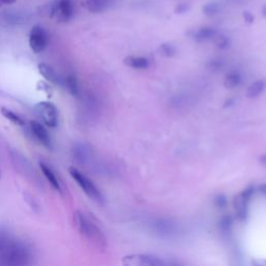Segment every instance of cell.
I'll return each mask as SVG.
<instances>
[{"label": "cell", "mask_w": 266, "mask_h": 266, "mask_svg": "<svg viewBox=\"0 0 266 266\" xmlns=\"http://www.w3.org/2000/svg\"><path fill=\"white\" fill-rule=\"evenodd\" d=\"M124 64L132 69H136V70H145L148 69L150 66L149 60L146 58L143 57H127L124 59Z\"/></svg>", "instance_id": "obj_13"}, {"label": "cell", "mask_w": 266, "mask_h": 266, "mask_svg": "<svg viewBox=\"0 0 266 266\" xmlns=\"http://www.w3.org/2000/svg\"><path fill=\"white\" fill-rule=\"evenodd\" d=\"M227 204H228L227 198L223 194H218L214 198V205L218 208H221V209L225 208L227 206Z\"/></svg>", "instance_id": "obj_24"}, {"label": "cell", "mask_w": 266, "mask_h": 266, "mask_svg": "<svg viewBox=\"0 0 266 266\" xmlns=\"http://www.w3.org/2000/svg\"><path fill=\"white\" fill-rule=\"evenodd\" d=\"M0 177H1V175H0Z\"/></svg>", "instance_id": "obj_32"}, {"label": "cell", "mask_w": 266, "mask_h": 266, "mask_svg": "<svg viewBox=\"0 0 266 266\" xmlns=\"http://www.w3.org/2000/svg\"><path fill=\"white\" fill-rule=\"evenodd\" d=\"M73 152H74V156H75V158H76L77 160H78L79 163H86L87 160L89 159V149L86 148V146H85V145H77V146L75 147V148H74Z\"/></svg>", "instance_id": "obj_20"}, {"label": "cell", "mask_w": 266, "mask_h": 266, "mask_svg": "<svg viewBox=\"0 0 266 266\" xmlns=\"http://www.w3.org/2000/svg\"><path fill=\"white\" fill-rule=\"evenodd\" d=\"M255 193V187L249 186L247 190H244L240 194H238L234 199V209L237 219L240 222L247 220L248 215V205L251 198Z\"/></svg>", "instance_id": "obj_6"}, {"label": "cell", "mask_w": 266, "mask_h": 266, "mask_svg": "<svg viewBox=\"0 0 266 266\" xmlns=\"http://www.w3.org/2000/svg\"><path fill=\"white\" fill-rule=\"evenodd\" d=\"M190 10H191V5L188 3H179L176 5L174 12L175 14H177V15H181V14L187 13Z\"/></svg>", "instance_id": "obj_26"}, {"label": "cell", "mask_w": 266, "mask_h": 266, "mask_svg": "<svg viewBox=\"0 0 266 266\" xmlns=\"http://www.w3.org/2000/svg\"><path fill=\"white\" fill-rule=\"evenodd\" d=\"M232 219L229 218V216H226V218H223L221 222H220V227L222 231H225V232H227V231H229V229L232 227Z\"/></svg>", "instance_id": "obj_25"}, {"label": "cell", "mask_w": 266, "mask_h": 266, "mask_svg": "<svg viewBox=\"0 0 266 266\" xmlns=\"http://www.w3.org/2000/svg\"><path fill=\"white\" fill-rule=\"evenodd\" d=\"M16 1H17V0H0V6L13 4V3H15Z\"/></svg>", "instance_id": "obj_28"}, {"label": "cell", "mask_w": 266, "mask_h": 266, "mask_svg": "<svg viewBox=\"0 0 266 266\" xmlns=\"http://www.w3.org/2000/svg\"><path fill=\"white\" fill-rule=\"evenodd\" d=\"M10 156L13 165L15 166V169L20 173L22 174L23 176H26L29 179L31 180H36L37 179V174L34 172L32 165L29 160L24 157L22 154H20L16 150H11L10 152Z\"/></svg>", "instance_id": "obj_7"}, {"label": "cell", "mask_w": 266, "mask_h": 266, "mask_svg": "<svg viewBox=\"0 0 266 266\" xmlns=\"http://www.w3.org/2000/svg\"><path fill=\"white\" fill-rule=\"evenodd\" d=\"M69 174L71 175V177L76 181V183L79 185V187L83 191L88 197L97 203H102L103 197L98 190V187L94 184V182L88 178L86 175H83L78 169L76 167H70Z\"/></svg>", "instance_id": "obj_3"}, {"label": "cell", "mask_w": 266, "mask_h": 266, "mask_svg": "<svg viewBox=\"0 0 266 266\" xmlns=\"http://www.w3.org/2000/svg\"><path fill=\"white\" fill-rule=\"evenodd\" d=\"M86 6L89 12L98 14L106 11L109 3L107 0H88L86 2Z\"/></svg>", "instance_id": "obj_16"}, {"label": "cell", "mask_w": 266, "mask_h": 266, "mask_svg": "<svg viewBox=\"0 0 266 266\" xmlns=\"http://www.w3.org/2000/svg\"><path fill=\"white\" fill-rule=\"evenodd\" d=\"M40 166H41L42 172H43V174H44L45 178L47 179V181L49 182V183H50V185L54 188L55 191L61 192L60 181L59 180L55 172L48 164H46L45 163H40Z\"/></svg>", "instance_id": "obj_12"}, {"label": "cell", "mask_w": 266, "mask_h": 266, "mask_svg": "<svg viewBox=\"0 0 266 266\" xmlns=\"http://www.w3.org/2000/svg\"><path fill=\"white\" fill-rule=\"evenodd\" d=\"M216 33H218V30L212 27H202L198 30H194L192 37L197 42H204L213 39Z\"/></svg>", "instance_id": "obj_15"}, {"label": "cell", "mask_w": 266, "mask_h": 266, "mask_svg": "<svg viewBox=\"0 0 266 266\" xmlns=\"http://www.w3.org/2000/svg\"><path fill=\"white\" fill-rule=\"evenodd\" d=\"M159 52L165 58H173L175 54L177 52V49L173 44L170 43H164L163 45H160L159 47Z\"/></svg>", "instance_id": "obj_23"}, {"label": "cell", "mask_w": 266, "mask_h": 266, "mask_svg": "<svg viewBox=\"0 0 266 266\" xmlns=\"http://www.w3.org/2000/svg\"><path fill=\"white\" fill-rule=\"evenodd\" d=\"M259 160H260V163H261L264 166H266V154H264V155L260 156V159H259Z\"/></svg>", "instance_id": "obj_29"}, {"label": "cell", "mask_w": 266, "mask_h": 266, "mask_svg": "<svg viewBox=\"0 0 266 266\" xmlns=\"http://www.w3.org/2000/svg\"><path fill=\"white\" fill-rule=\"evenodd\" d=\"M30 132L32 137L41 145L47 147V148H51V137L44 125L37 121H31L30 123Z\"/></svg>", "instance_id": "obj_10"}, {"label": "cell", "mask_w": 266, "mask_h": 266, "mask_svg": "<svg viewBox=\"0 0 266 266\" xmlns=\"http://www.w3.org/2000/svg\"><path fill=\"white\" fill-rule=\"evenodd\" d=\"M262 15L266 18V4L263 6V9H262Z\"/></svg>", "instance_id": "obj_31"}, {"label": "cell", "mask_w": 266, "mask_h": 266, "mask_svg": "<svg viewBox=\"0 0 266 266\" xmlns=\"http://www.w3.org/2000/svg\"><path fill=\"white\" fill-rule=\"evenodd\" d=\"M221 6L218 2L212 1V2H208L204 6H203V13L204 15L207 17H214L215 15H218L220 12Z\"/></svg>", "instance_id": "obj_21"}, {"label": "cell", "mask_w": 266, "mask_h": 266, "mask_svg": "<svg viewBox=\"0 0 266 266\" xmlns=\"http://www.w3.org/2000/svg\"><path fill=\"white\" fill-rule=\"evenodd\" d=\"M241 82V76L239 75V73L238 72H230L225 78V81H223V85H225V87L227 89H235L237 88L238 86L240 85Z\"/></svg>", "instance_id": "obj_19"}, {"label": "cell", "mask_w": 266, "mask_h": 266, "mask_svg": "<svg viewBox=\"0 0 266 266\" xmlns=\"http://www.w3.org/2000/svg\"><path fill=\"white\" fill-rule=\"evenodd\" d=\"M260 192H261L263 194L266 195V183L263 184V185L260 187Z\"/></svg>", "instance_id": "obj_30"}, {"label": "cell", "mask_w": 266, "mask_h": 266, "mask_svg": "<svg viewBox=\"0 0 266 266\" xmlns=\"http://www.w3.org/2000/svg\"><path fill=\"white\" fill-rule=\"evenodd\" d=\"M74 223L78 232L86 238L87 241L92 244V247L99 251L106 249V237L89 215L82 211H76L74 214Z\"/></svg>", "instance_id": "obj_2"}, {"label": "cell", "mask_w": 266, "mask_h": 266, "mask_svg": "<svg viewBox=\"0 0 266 266\" xmlns=\"http://www.w3.org/2000/svg\"><path fill=\"white\" fill-rule=\"evenodd\" d=\"M64 83L66 85L69 93L73 95L74 97H78L80 94V88H79V83L77 81L76 77L73 75H69L67 78L65 79Z\"/></svg>", "instance_id": "obj_18"}, {"label": "cell", "mask_w": 266, "mask_h": 266, "mask_svg": "<svg viewBox=\"0 0 266 266\" xmlns=\"http://www.w3.org/2000/svg\"><path fill=\"white\" fill-rule=\"evenodd\" d=\"M38 69H39V72L41 73V75L43 76L44 78L46 80H48L49 82H51V83H53V85H57V86L64 85V80L61 79V77L51 66L45 64V62H42V64L39 65Z\"/></svg>", "instance_id": "obj_11"}, {"label": "cell", "mask_w": 266, "mask_h": 266, "mask_svg": "<svg viewBox=\"0 0 266 266\" xmlns=\"http://www.w3.org/2000/svg\"><path fill=\"white\" fill-rule=\"evenodd\" d=\"M34 111L46 126L55 128L59 124V111L52 102L42 101L36 104Z\"/></svg>", "instance_id": "obj_4"}, {"label": "cell", "mask_w": 266, "mask_h": 266, "mask_svg": "<svg viewBox=\"0 0 266 266\" xmlns=\"http://www.w3.org/2000/svg\"><path fill=\"white\" fill-rule=\"evenodd\" d=\"M214 44L221 50H223V49H227L230 46V39L223 33H216L214 38Z\"/></svg>", "instance_id": "obj_22"}, {"label": "cell", "mask_w": 266, "mask_h": 266, "mask_svg": "<svg viewBox=\"0 0 266 266\" xmlns=\"http://www.w3.org/2000/svg\"><path fill=\"white\" fill-rule=\"evenodd\" d=\"M32 262V251L24 240L0 227V265L24 266Z\"/></svg>", "instance_id": "obj_1"}, {"label": "cell", "mask_w": 266, "mask_h": 266, "mask_svg": "<svg viewBox=\"0 0 266 266\" xmlns=\"http://www.w3.org/2000/svg\"><path fill=\"white\" fill-rule=\"evenodd\" d=\"M52 16H55L59 22H67L74 15L73 0H59L52 9Z\"/></svg>", "instance_id": "obj_9"}, {"label": "cell", "mask_w": 266, "mask_h": 266, "mask_svg": "<svg viewBox=\"0 0 266 266\" xmlns=\"http://www.w3.org/2000/svg\"><path fill=\"white\" fill-rule=\"evenodd\" d=\"M242 17H243L244 21H246L247 23H249V24L254 23V20H255V18H254V15H253V14H251V12H249V11L243 12V14H242Z\"/></svg>", "instance_id": "obj_27"}, {"label": "cell", "mask_w": 266, "mask_h": 266, "mask_svg": "<svg viewBox=\"0 0 266 266\" xmlns=\"http://www.w3.org/2000/svg\"><path fill=\"white\" fill-rule=\"evenodd\" d=\"M266 88V80L265 79H259L254 81L251 85L248 88L246 96L249 99H254V98L260 96Z\"/></svg>", "instance_id": "obj_14"}, {"label": "cell", "mask_w": 266, "mask_h": 266, "mask_svg": "<svg viewBox=\"0 0 266 266\" xmlns=\"http://www.w3.org/2000/svg\"><path fill=\"white\" fill-rule=\"evenodd\" d=\"M29 43L30 49L34 53L39 54L45 50L49 44V36L44 27L40 25L32 27L30 32Z\"/></svg>", "instance_id": "obj_5"}, {"label": "cell", "mask_w": 266, "mask_h": 266, "mask_svg": "<svg viewBox=\"0 0 266 266\" xmlns=\"http://www.w3.org/2000/svg\"><path fill=\"white\" fill-rule=\"evenodd\" d=\"M0 113H1V115L6 118V120H9L14 125H17V126H24L25 125L24 118L22 117H20L19 115H17L16 113H14L13 110H11L9 108L1 107L0 108Z\"/></svg>", "instance_id": "obj_17"}, {"label": "cell", "mask_w": 266, "mask_h": 266, "mask_svg": "<svg viewBox=\"0 0 266 266\" xmlns=\"http://www.w3.org/2000/svg\"><path fill=\"white\" fill-rule=\"evenodd\" d=\"M123 264L132 266H160L163 265L164 262L156 256L138 254L125 257L123 259Z\"/></svg>", "instance_id": "obj_8"}]
</instances>
